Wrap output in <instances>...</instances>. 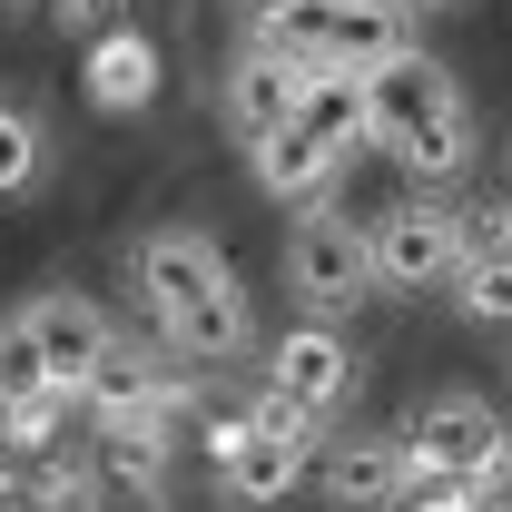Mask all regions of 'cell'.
<instances>
[{"label": "cell", "mask_w": 512, "mask_h": 512, "mask_svg": "<svg viewBox=\"0 0 512 512\" xmlns=\"http://www.w3.org/2000/svg\"><path fill=\"white\" fill-rule=\"evenodd\" d=\"M247 168H256V188L286 197V207H325V197L345 188V158H335V148H316L296 119L266 128V138H247Z\"/></svg>", "instance_id": "8fae6325"}, {"label": "cell", "mask_w": 512, "mask_h": 512, "mask_svg": "<svg viewBox=\"0 0 512 512\" xmlns=\"http://www.w3.org/2000/svg\"><path fill=\"white\" fill-rule=\"evenodd\" d=\"M89 473H99V493L119 483V493H168V473H178V434L168 424H99L89 434Z\"/></svg>", "instance_id": "4fadbf2b"}, {"label": "cell", "mask_w": 512, "mask_h": 512, "mask_svg": "<svg viewBox=\"0 0 512 512\" xmlns=\"http://www.w3.org/2000/svg\"><path fill=\"white\" fill-rule=\"evenodd\" d=\"M237 266H227V247L207 237V227H148L138 247H128V286H138V306H148V325H168L178 306H197L207 286H227Z\"/></svg>", "instance_id": "277c9868"}, {"label": "cell", "mask_w": 512, "mask_h": 512, "mask_svg": "<svg viewBox=\"0 0 512 512\" xmlns=\"http://www.w3.org/2000/svg\"><path fill=\"white\" fill-rule=\"evenodd\" d=\"M394 512H473V493H463V483H414Z\"/></svg>", "instance_id": "cb8c5ba5"}, {"label": "cell", "mask_w": 512, "mask_h": 512, "mask_svg": "<svg viewBox=\"0 0 512 512\" xmlns=\"http://www.w3.org/2000/svg\"><path fill=\"white\" fill-rule=\"evenodd\" d=\"M394 453H404V493H414V483H473V473L503 453V414H493V394H473V384H434V394H414V414L394 424Z\"/></svg>", "instance_id": "6da1fadb"}, {"label": "cell", "mask_w": 512, "mask_h": 512, "mask_svg": "<svg viewBox=\"0 0 512 512\" xmlns=\"http://www.w3.org/2000/svg\"><path fill=\"white\" fill-rule=\"evenodd\" d=\"M0 10H40V0H0Z\"/></svg>", "instance_id": "d4e9b609"}, {"label": "cell", "mask_w": 512, "mask_h": 512, "mask_svg": "<svg viewBox=\"0 0 512 512\" xmlns=\"http://www.w3.org/2000/svg\"><path fill=\"white\" fill-rule=\"evenodd\" d=\"M247 434H276V444H325V424L306 414V404H286L276 384H256V394H247Z\"/></svg>", "instance_id": "44dd1931"}, {"label": "cell", "mask_w": 512, "mask_h": 512, "mask_svg": "<svg viewBox=\"0 0 512 512\" xmlns=\"http://www.w3.org/2000/svg\"><path fill=\"white\" fill-rule=\"evenodd\" d=\"M10 325L30 335V355H40V375H50V394H60V404L79 394V375L99 365V345L119 335V325L99 316L89 296H69V286H40V296H20V306H10Z\"/></svg>", "instance_id": "5b68a950"}, {"label": "cell", "mask_w": 512, "mask_h": 512, "mask_svg": "<svg viewBox=\"0 0 512 512\" xmlns=\"http://www.w3.org/2000/svg\"><path fill=\"white\" fill-rule=\"evenodd\" d=\"M384 148H394V168H404L414 188H463V168H473V148H483L473 99H463V89H453V99H434L424 119H404Z\"/></svg>", "instance_id": "ba28073f"}, {"label": "cell", "mask_w": 512, "mask_h": 512, "mask_svg": "<svg viewBox=\"0 0 512 512\" xmlns=\"http://www.w3.org/2000/svg\"><path fill=\"white\" fill-rule=\"evenodd\" d=\"M316 473V444H276V434H247V444L217 463V483H227V503H247V512H266V503H286L296 483Z\"/></svg>", "instance_id": "5bb4252c"}, {"label": "cell", "mask_w": 512, "mask_h": 512, "mask_svg": "<svg viewBox=\"0 0 512 512\" xmlns=\"http://www.w3.org/2000/svg\"><path fill=\"white\" fill-rule=\"evenodd\" d=\"M394 50H414V10L404 0H335V30H325V60L375 69Z\"/></svg>", "instance_id": "9a60e30c"}, {"label": "cell", "mask_w": 512, "mask_h": 512, "mask_svg": "<svg viewBox=\"0 0 512 512\" xmlns=\"http://www.w3.org/2000/svg\"><path fill=\"white\" fill-rule=\"evenodd\" d=\"M158 40L138 30V20H119V30H99L89 40V60H79V89H89V109H109V119H138L148 99H158Z\"/></svg>", "instance_id": "9c48e42d"}, {"label": "cell", "mask_w": 512, "mask_h": 512, "mask_svg": "<svg viewBox=\"0 0 512 512\" xmlns=\"http://www.w3.org/2000/svg\"><path fill=\"white\" fill-rule=\"evenodd\" d=\"M453 276V227H444V197H404L365 227V286L384 296H424Z\"/></svg>", "instance_id": "3957f363"}, {"label": "cell", "mask_w": 512, "mask_h": 512, "mask_svg": "<svg viewBox=\"0 0 512 512\" xmlns=\"http://www.w3.org/2000/svg\"><path fill=\"white\" fill-rule=\"evenodd\" d=\"M30 394H50V375H40V355H30V335L0 316V404H30Z\"/></svg>", "instance_id": "7402d4cb"}, {"label": "cell", "mask_w": 512, "mask_h": 512, "mask_svg": "<svg viewBox=\"0 0 512 512\" xmlns=\"http://www.w3.org/2000/svg\"><path fill=\"white\" fill-rule=\"evenodd\" d=\"M325 30H335V0H256L247 50H276V60H325Z\"/></svg>", "instance_id": "2e32d148"}, {"label": "cell", "mask_w": 512, "mask_h": 512, "mask_svg": "<svg viewBox=\"0 0 512 512\" xmlns=\"http://www.w3.org/2000/svg\"><path fill=\"white\" fill-rule=\"evenodd\" d=\"M30 503L40 512H99V473H89V453H40V473H30Z\"/></svg>", "instance_id": "ffe728a7"}, {"label": "cell", "mask_w": 512, "mask_h": 512, "mask_svg": "<svg viewBox=\"0 0 512 512\" xmlns=\"http://www.w3.org/2000/svg\"><path fill=\"white\" fill-rule=\"evenodd\" d=\"M355 99H365V128H375V148L394 138L404 119H424L434 99H453V69L414 40V50H394V60H375V69H355Z\"/></svg>", "instance_id": "30bf717a"}, {"label": "cell", "mask_w": 512, "mask_h": 512, "mask_svg": "<svg viewBox=\"0 0 512 512\" xmlns=\"http://www.w3.org/2000/svg\"><path fill=\"white\" fill-rule=\"evenodd\" d=\"M266 384H276L286 404H306L316 424H335V414L355 404V345H345V325L296 316L276 335V355H266Z\"/></svg>", "instance_id": "8992f818"}, {"label": "cell", "mask_w": 512, "mask_h": 512, "mask_svg": "<svg viewBox=\"0 0 512 512\" xmlns=\"http://www.w3.org/2000/svg\"><path fill=\"white\" fill-rule=\"evenodd\" d=\"M296 79H306V60H276V50H237L227 89H217L227 128H237V138H266V128H286V119H296Z\"/></svg>", "instance_id": "7c38bea8"}, {"label": "cell", "mask_w": 512, "mask_h": 512, "mask_svg": "<svg viewBox=\"0 0 512 512\" xmlns=\"http://www.w3.org/2000/svg\"><path fill=\"white\" fill-rule=\"evenodd\" d=\"M404 10H444V0H404Z\"/></svg>", "instance_id": "484cf974"}, {"label": "cell", "mask_w": 512, "mask_h": 512, "mask_svg": "<svg viewBox=\"0 0 512 512\" xmlns=\"http://www.w3.org/2000/svg\"><path fill=\"white\" fill-rule=\"evenodd\" d=\"M40 168H50L40 119H30L20 99H0V197H30V188H40Z\"/></svg>", "instance_id": "d6986e66"}, {"label": "cell", "mask_w": 512, "mask_h": 512, "mask_svg": "<svg viewBox=\"0 0 512 512\" xmlns=\"http://www.w3.org/2000/svg\"><path fill=\"white\" fill-rule=\"evenodd\" d=\"M286 296H296L316 325L355 316V306L375 296V286H365V227L335 217V207H306V217L286 227Z\"/></svg>", "instance_id": "7a4b0ae2"}, {"label": "cell", "mask_w": 512, "mask_h": 512, "mask_svg": "<svg viewBox=\"0 0 512 512\" xmlns=\"http://www.w3.org/2000/svg\"><path fill=\"white\" fill-rule=\"evenodd\" d=\"M40 10L60 20L69 40H99V30H119V20H128V0H40Z\"/></svg>", "instance_id": "603a6c76"}, {"label": "cell", "mask_w": 512, "mask_h": 512, "mask_svg": "<svg viewBox=\"0 0 512 512\" xmlns=\"http://www.w3.org/2000/svg\"><path fill=\"white\" fill-rule=\"evenodd\" d=\"M444 227H453V266L463 256H512V188H463L444 207Z\"/></svg>", "instance_id": "e0dca14e"}, {"label": "cell", "mask_w": 512, "mask_h": 512, "mask_svg": "<svg viewBox=\"0 0 512 512\" xmlns=\"http://www.w3.org/2000/svg\"><path fill=\"white\" fill-rule=\"evenodd\" d=\"M316 493L335 512H394L404 503V453H394V434H325L316 444Z\"/></svg>", "instance_id": "52a82bcc"}, {"label": "cell", "mask_w": 512, "mask_h": 512, "mask_svg": "<svg viewBox=\"0 0 512 512\" xmlns=\"http://www.w3.org/2000/svg\"><path fill=\"white\" fill-rule=\"evenodd\" d=\"M444 286H453V316H473V325H512V256H463Z\"/></svg>", "instance_id": "ac0fdd59"}]
</instances>
